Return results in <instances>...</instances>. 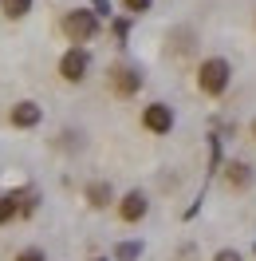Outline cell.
Wrapping results in <instances>:
<instances>
[{"mask_svg": "<svg viewBox=\"0 0 256 261\" xmlns=\"http://www.w3.org/2000/svg\"><path fill=\"white\" fill-rule=\"evenodd\" d=\"M229 83H233V64L225 56H205L197 64V91L205 99H221L229 91Z\"/></svg>", "mask_w": 256, "mask_h": 261, "instance_id": "6da1fadb", "label": "cell"}, {"mask_svg": "<svg viewBox=\"0 0 256 261\" xmlns=\"http://www.w3.org/2000/svg\"><path fill=\"white\" fill-rule=\"evenodd\" d=\"M59 28H63V36L71 40V44H79V48H87L91 40L99 36V16L95 8H71V12H63V20H59Z\"/></svg>", "mask_w": 256, "mask_h": 261, "instance_id": "7a4b0ae2", "label": "cell"}, {"mask_svg": "<svg viewBox=\"0 0 256 261\" xmlns=\"http://www.w3.org/2000/svg\"><path fill=\"white\" fill-rule=\"evenodd\" d=\"M138 123H142L146 135H158V139H162V135H170V130L177 127V115H174V107H170V103L154 99V103H146V107H142Z\"/></svg>", "mask_w": 256, "mask_h": 261, "instance_id": "3957f363", "label": "cell"}, {"mask_svg": "<svg viewBox=\"0 0 256 261\" xmlns=\"http://www.w3.org/2000/svg\"><path fill=\"white\" fill-rule=\"evenodd\" d=\"M142 71L138 67H130V64H111L107 67V87H111L118 99H134L138 91H142Z\"/></svg>", "mask_w": 256, "mask_h": 261, "instance_id": "277c9868", "label": "cell"}, {"mask_svg": "<svg viewBox=\"0 0 256 261\" xmlns=\"http://www.w3.org/2000/svg\"><path fill=\"white\" fill-rule=\"evenodd\" d=\"M87 71H91V51L79 48V44H71V48L59 56V80L63 83H83Z\"/></svg>", "mask_w": 256, "mask_h": 261, "instance_id": "5b68a950", "label": "cell"}, {"mask_svg": "<svg viewBox=\"0 0 256 261\" xmlns=\"http://www.w3.org/2000/svg\"><path fill=\"white\" fill-rule=\"evenodd\" d=\"M114 214H118L122 226H138V222H146V214H150V198H146V190H126V194L114 202Z\"/></svg>", "mask_w": 256, "mask_h": 261, "instance_id": "8992f818", "label": "cell"}, {"mask_svg": "<svg viewBox=\"0 0 256 261\" xmlns=\"http://www.w3.org/2000/svg\"><path fill=\"white\" fill-rule=\"evenodd\" d=\"M8 123H12L16 130H32V127L44 123V107H40L36 99H20V103L8 107Z\"/></svg>", "mask_w": 256, "mask_h": 261, "instance_id": "52a82bcc", "label": "cell"}, {"mask_svg": "<svg viewBox=\"0 0 256 261\" xmlns=\"http://www.w3.org/2000/svg\"><path fill=\"white\" fill-rule=\"evenodd\" d=\"M252 182H256L252 163H244V159H229V163H225V186H229L233 194H244Z\"/></svg>", "mask_w": 256, "mask_h": 261, "instance_id": "ba28073f", "label": "cell"}, {"mask_svg": "<svg viewBox=\"0 0 256 261\" xmlns=\"http://www.w3.org/2000/svg\"><path fill=\"white\" fill-rule=\"evenodd\" d=\"M83 202H87L91 210H107V206H114L118 198H114V186L107 178H95V182L83 186Z\"/></svg>", "mask_w": 256, "mask_h": 261, "instance_id": "9c48e42d", "label": "cell"}, {"mask_svg": "<svg viewBox=\"0 0 256 261\" xmlns=\"http://www.w3.org/2000/svg\"><path fill=\"white\" fill-rule=\"evenodd\" d=\"M20 218V194H0V226Z\"/></svg>", "mask_w": 256, "mask_h": 261, "instance_id": "30bf717a", "label": "cell"}, {"mask_svg": "<svg viewBox=\"0 0 256 261\" xmlns=\"http://www.w3.org/2000/svg\"><path fill=\"white\" fill-rule=\"evenodd\" d=\"M0 12H4V20H24L32 12V0H0Z\"/></svg>", "mask_w": 256, "mask_h": 261, "instance_id": "8fae6325", "label": "cell"}, {"mask_svg": "<svg viewBox=\"0 0 256 261\" xmlns=\"http://www.w3.org/2000/svg\"><path fill=\"white\" fill-rule=\"evenodd\" d=\"M142 257V242H122L114 249V261H138Z\"/></svg>", "mask_w": 256, "mask_h": 261, "instance_id": "7c38bea8", "label": "cell"}, {"mask_svg": "<svg viewBox=\"0 0 256 261\" xmlns=\"http://www.w3.org/2000/svg\"><path fill=\"white\" fill-rule=\"evenodd\" d=\"M122 8H126V16H146L154 8V0H122Z\"/></svg>", "mask_w": 256, "mask_h": 261, "instance_id": "4fadbf2b", "label": "cell"}, {"mask_svg": "<svg viewBox=\"0 0 256 261\" xmlns=\"http://www.w3.org/2000/svg\"><path fill=\"white\" fill-rule=\"evenodd\" d=\"M12 261H48V253H44L40 245H24V249H20Z\"/></svg>", "mask_w": 256, "mask_h": 261, "instance_id": "5bb4252c", "label": "cell"}, {"mask_svg": "<svg viewBox=\"0 0 256 261\" xmlns=\"http://www.w3.org/2000/svg\"><path fill=\"white\" fill-rule=\"evenodd\" d=\"M111 36H114V40H118V44H126V36H130V16L114 20V24H111Z\"/></svg>", "mask_w": 256, "mask_h": 261, "instance_id": "9a60e30c", "label": "cell"}, {"mask_svg": "<svg viewBox=\"0 0 256 261\" xmlns=\"http://www.w3.org/2000/svg\"><path fill=\"white\" fill-rule=\"evenodd\" d=\"M213 261H244L237 253V249H217V253H213Z\"/></svg>", "mask_w": 256, "mask_h": 261, "instance_id": "2e32d148", "label": "cell"}, {"mask_svg": "<svg viewBox=\"0 0 256 261\" xmlns=\"http://www.w3.org/2000/svg\"><path fill=\"white\" fill-rule=\"evenodd\" d=\"M91 8H95V16H111V0H91Z\"/></svg>", "mask_w": 256, "mask_h": 261, "instance_id": "e0dca14e", "label": "cell"}, {"mask_svg": "<svg viewBox=\"0 0 256 261\" xmlns=\"http://www.w3.org/2000/svg\"><path fill=\"white\" fill-rule=\"evenodd\" d=\"M91 261H111V257H91Z\"/></svg>", "mask_w": 256, "mask_h": 261, "instance_id": "ac0fdd59", "label": "cell"}, {"mask_svg": "<svg viewBox=\"0 0 256 261\" xmlns=\"http://www.w3.org/2000/svg\"><path fill=\"white\" fill-rule=\"evenodd\" d=\"M252 143H256V123H252Z\"/></svg>", "mask_w": 256, "mask_h": 261, "instance_id": "d6986e66", "label": "cell"}]
</instances>
